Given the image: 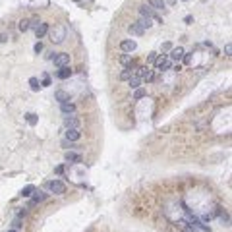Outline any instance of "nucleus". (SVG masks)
Wrapping results in <instances>:
<instances>
[{"mask_svg": "<svg viewBox=\"0 0 232 232\" xmlns=\"http://www.w3.org/2000/svg\"><path fill=\"white\" fill-rule=\"evenodd\" d=\"M182 2H188V0H182Z\"/></svg>", "mask_w": 232, "mask_h": 232, "instance_id": "39", "label": "nucleus"}, {"mask_svg": "<svg viewBox=\"0 0 232 232\" xmlns=\"http://www.w3.org/2000/svg\"><path fill=\"white\" fill-rule=\"evenodd\" d=\"M155 68H157L159 72H167V70L172 68V60H170V58H163V56H159V58L155 60Z\"/></svg>", "mask_w": 232, "mask_h": 232, "instance_id": "3", "label": "nucleus"}, {"mask_svg": "<svg viewBox=\"0 0 232 232\" xmlns=\"http://www.w3.org/2000/svg\"><path fill=\"white\" fill-rule=\"evenodd\" d=\"M54 66H58V68H64V66L70 64V54L68 52H56V56H54Z\"/></svg>", "mask_w": 232, "mask_h": 232, "instance_id": "2", "label": "nucleus"}, {"mask_svg": "<svg viewBox=\"0 0 232 232\" xmlns=\"http://www.w3.org/2000/svg\"><path fill=\"white\" fill-rule=\"evenodd\" d=\"M29 87H31V91H39L41 89V81L37 77H31L29 79Z\"/></svg>", "mask_w": 232, "mask_h": 232, "instance_id": "22", "label": "nucleus"}, {"mask_svg": "<svg viewBox=\"0 0 232 232\" xmlns=\"http://www.w3.org/2000/svg\"><path fill=\"white\" fill-rule=\"evenodd\" d=\"M137 25H139V27H141L143 31H145V29H149L151 25H153V20H151V17H139Z\"/></svg>", "mask_w": 232, "mask_h": 232, "instance_id": "14", "label": "nucleus"}, {"mask_svg": "<svg viewBox=\"0 0 232 232\" xmlns=\"http://www.w3.org/2000/svg\"><path fill=\"white\" fill-rule=\"evenodd\" d=\"M47 33H48V23H43V21H41L39 27L35 29V35H37V39H43Z\"/></svg>", "mask_w": 232, "mask_h": 232, "instance_id": "10", "label": "nucleus"}, {"mask_svg": "<svg viewBox=\"0 0 232 232\" xmlns=\"http://www.w3.org/2000/svg\"><path fill=\"white\" fill-rule=\"evenodd\" d=\"M47 188H48V190H51L54 195H62V193L66 192V184H64V182H60V180H51V182L47 184Z\"/></svg>", "mask_w": 232, "mask_h": 232, "instance_id": "1", "label": "nucleus"}, {"mask_svg": "<svg viewBox=\"0 0 232 232\" xmlns=\"http://www.w3.org/2000/svg\"><path fill=\"white\" fill-rule=\"evenodd\" d=\"M128 31H130V35H136V37H139V35H143V33H145L143 29L137 25V23H132V25L128 27Z\"/></svg>", "mask_w": 232, "mask_h": 232, "instance_id": "15", "label": "nucleus"}, {"mask_svg": "<svg viewBox=\"0 0 232 232\" xmlns=\"http://www.w3.org/2000/svg\"><path fill=\"white\" fill-rule=\"evenodd\" d=\"M45 199H47V193H45V192H37V190H35V193H33V199H31V201L39 203V201H45Z\"/></svg>", "mask_w": 232, "mask_h": 232, "instance_id": "21", "label": "nucleus"}, {"mask_svg": "<svg viewBox=\"0 0 232 232\" xmlns=\"http://www.w3.org/2000/svg\"><path fill=\"white\" fill-rule=\"evenodd\" d=\"M139 16H141V17H151V20H153V17H155L153 8H151V6H147V4L139 6Z\"/></svg>", "mask_w": 232, "mask_h": 232, "instance_id": "9", "label": "nucleus"}, {"mask_svg": "<svg viewBox=\"0 0 232 232\" xmlns=\"http://www.w3.org/2000/svg\"><path fill=\"white\" fill-rule=\"evenodd\" d=\"M8 232H17V230H14V228H12V230H8Z\"/></svg>", "mask_w": 232, "mask_h": 232, "instance_id": "38", "label": "nucleus"}, {"mask_svg": "<svg viewBox=\"0 0 232 232\" xmlns=\"http://www.w3.org/2000/svg\"><path fill=\"white\" fill-rule=\"evenodd\" d=\"M62 147H66V149H70V147H72V141H68V139H64V141H62Z\"/></svg>", "mask_w": 232, "mask_h": 232, "instance_id": "34", "label": "nucleus"}, {"mask_svg": "<svg viewBox=\"0 0 232 232\" xmlns=\"http://www.w3.org/2000/svg\"><path fill=\"white\" fill-rule=\"evenodd\" d=\"M17 27H20V31H21V33L29 31V20H21V21H20V25H17Z\"/></svg>", "mask_w": 232, "mask_h": 232, "instance_id": "25", "label": "nucleus"}, {"mask_svg": "<svg viewBox=\"0 0 232 232\" xmlns=\"http://www.w3.org/2000/svg\"><path fill=\"white\" fill-rule=\"evenodd\" d=\"M33 48H35V52H37V54L43 52V43H41V41H39V43H35V47H33Z\"/></svg>", "mask_w": 232, "mask_h": 232, "instance_id": "30", "label": "nucleus"}, {"mask_svg": "<svg viewBox=\"0 0 232 232\" xmlns=\"http://www.w3.org/2000/svg\"><path fill=\"white\" fill-rule=\"evenodd\" d=\"M79 137H81L79 128H68V132H66V139H68V141H77Z\"/></svg>", "mask_w": 232, "mask_h": 232, "instance_id": "6", "label": "nucleus"}, {"mask_svg": "<svg viewBox=\"0 0 232 232\" xmlns=\"http://www.w3.org/2000/svg\"><path fill=\"white\" fill-rule=\"evenodd\" d=\"M64 35H66V31L62 27H58L56 31H52V43H62L64 41Z\"/></svg>", "mask_w": 232, "mask_h": 232, "instance_id": "11", "label": "nucleus"}, {"mask_svg": "<svg viewBox=\"0 0 232 232\" xmlns=\"http://www.w3.org/2000/svg\"><path fill=\"white\" fill-rule=\"evenodd\" d=\"M128 83H130L132 89H139V87H141V79H139L137 76H132L130 79H128Z\"/></svg>", "mask_w": 232, "mask_h": 232, "instance_id": "17", "label": "nucleus"}, {"mask_svg": "<svg viewBox=\"0 0 232 232\" xmlns=\"http://www.w3.org/2000/svg\"><path fill=\"white\" fill-rule=\"evenodd\" d=\"M54 99H56L60 105H62V103H68L70 101V93H66V91H56V93H54Z\"/></svg>", "mask_w": 232, "mask_h": 232, "instance_id": "12", "label": "nucleus"}, {"mask_svg": "<svg viewBox=\"0 0 232 232\" xmlns=\"http://www.w3.org/2000/svg\"><path fill=\"white\" fill-rule=\"evenodd\" d=\"M12 228H14V230H20L21 228V221H20V219H16V221L12 223Z\"/></svg>", "mask_w": 232, "mask_h": 232, "instance_id": "29", "label": "nucleus"}, {"mask_svg": "<svg viewBox=\"0 0 232 232\" xmlns=\"http://www.w3.org/2000/svg\"><path fill=\"white\" fill-rule=\"evenodd\" d=\"M64 126L66 128H79V120L76 114H66L64 116Z\"/></svg>", "mask_w": 232, "mask_h": 232, "instance_id": "5", "label": "nucleus"}, {"mask_svg": "<svg viewBox=\"0 0 232 232\" xmlns=\"http://www.w3.org/2000/svg\"><path fill=\"white\" fill-rule=\"evenodd\" d=\"M70 76H72V70L68 68V66H64V68H60V70L56 72V77H58V79H68Z\"/></svg>", "mask_w": 232, "mask_h": 232, "instance_id": "13", "label": "nucleus"}, {"mask_svg": "<svg viewBox=\"0 0 232 232\" xmlns=\"http://www.w3.org/2000/svg\"><path fill=\"white\" fill-rule=\"evenodd\" d=\"M60 110H62V114L66 116V114H76V105L74 103H62V105H60Z\"/></svg>", "mask_w": 232, "mask_h": 232, "instance_id": "8", "label": "nucleus"}, {"mask_svg": "<svg viewBox=\"0 0 232 232\" xmlns=\"http://www.w3.org/2000/svg\"><path fill=\"white\" fill-rule=\"evenodd\" d=\"M25 120H27V124H29V126H35L39 118H37V114H35V112H29V114L25 116Z\"/></svg>", "mask_w": 232, "mask_h": 232, "instance_id": "23", "label": "nucleus"}, {"mask_svg": "<svg viewBox=\"0 0 232 232\" xmlns=\"http://www.w3.org/2000/svg\"><path fill=\"white\" fill-rule=\"evenodd\" d=\"M145 95H147V93H145V89H141V87H139V89H136V93H133V99H136V101H139V99H143Z\"/></svg>", "mask_w": 232, "mask_h": 232, "instance_id": "26", "label": "nucleus"}, {"mask_svg": "<svg viewBox=\"0 0 232 232\" xmlns=\"http://www.w3.org/2000/svg\"><path fill=\"white\" fill-rule=\"evenodd\" d=\"M6 41H8V35H6V33L0 35V43H6Z\"/></svg>", "mask_w": 232, "mask_h": 232, "instance_id": "36", "label": "nucleus"}, {"mask_svg": "<svg viewBox=\"0 0 232 232\" xmlns=\"http://www.w3.org/2000/svg\"><path fill=\"white\" fill-rule=\"evenodd\" d=\"M224 52H226L228 56H230V52H232V45H226V47H224Z\"/></svg>", "mask_w": 232, "mask_h": 232, "instance_id": "35", "label": "nucleus"}, {"mask_svg": "<svg viewBox=\"0 0 232 232\" xmlns=\"http://www.w3.org/2000/svg\"><path fill=\"white\" fill-rule=\"evenodd\" d=\"M149 6L153 10H163L164 8V0H149Z\"/></svg>", "mask_w": 232, "mask_h": 232, "instance_id": "20", "label": "nucleus"}, {"mask_svg": "<svg viewBox=\"0 0 232 232\" xmlns=\"http://www.w3.org/2000/svg\"><path fill=\"white\" fill-rule=\"evenodd\" d=\"M66 161H68V163H81V157H79L77 153L68 151V153H66Z\"/></svg>", "mask_w": 232, "mask_h": 232, "instance_id": "18", "label": "nucleus"}, {"mask_svg": "<svg viewBox=\"0 0 232 232\" xmlns=\"http://www.w3.org/2000/svg\"><path fill=\"white\" fill-rule=\"evenodd\" d=\"M33 193H35V186H25V188L21 190V195H23V197H29V195H33Z\"/></svg>", "mask_w": 232, "mask_h": 232, "instance_id": "24", "label": "nucleus"}, {"mask_svg": "<svg viewBox=\"0 0 232 232\" xmlns=\"http://www.w3.org/2000/svg\"><path fill=\"white\" fill-rule=\"evenodd\" d=\"M159 58V54L157 52H149V56H147V62L149 64H155V60Z\"/></svg>", "mask_w": 232, "mask_h": 232, "instance_id": "27", "label": "nucleus"}, {"mask_svg": "<svg viewBox=\"0 0 232 232\" xmlns=\"http://www.w3.org/2000/svg\"><path fill=\"white\" fill-rule=\"evenodd\" d=\"M136 48H137V45H136V41H133V39H126V41L120 43V51L126 52V54L128 52H133Z\"/></svg>", "mask_w": 232, "mask_h": 232, "instance_id": "4", "label": "nucleus"}, {"mask_svg": "<svg viewBox=\"0 0 232 232\" xmlns=\"http://www.w3.org/2000/svg\"><path fill=\"white\" fill-rule=\"evenodd\" d=\"M161 48H163V51H164V52H168V51H170V48H172V45H170V43H164V45H163Z\"/></svg>", "mask_w": 232, "mask_h": 232, "instance_id": "32", "label": "nucleus"}, {"mask_svg": "<svg viewBox=\"0 0 232 232\" xmlns=\"http://www.w3.org/2000/svg\"><path fill=\"white\" fill-rule=\"evenodd\" d=\"M182 60H184V64H190V62H192V54H186V52H184Z\"/></svg>", "mask_w": 232, "mask_h": 232, "instance_id": "31", "label": "nucleus"}, {"mask_svg": "<svg viewBox=\"0 0 232 232\" xmlns=\"http://www.w3.org/2000/svg\"><path fill=\"white\" fill-rule=\"evenodd\" d=\"M56 174H64V164H60V167H56V170H54Z\"/></svg>", "mask_w": 232, "mask_h": 232, "instance_id": "33", "label": "nucleus"}, {"mask_svg": "<svg viewBox=\"0 0 232 232\" xmlns=\"http://www.w3.org/2000/svg\"><path fill=\"white\" fill-rule=\"evenodd\" d=\"M170 60H174V62H178V60H182V56H184V48L182 47H176V48H170Z\"/></svg>", "mask_w": 232, "mask_h": 232, "instance_id": "7", "label": "nucleus"}, {"mask_svg": "<svg viewBox=\"0 0 232 232\" xmlns=\"http://www.w3.org/2000/svg\"><path fill=\"white\" fill-rule=\"evenodd\" d=\"M132 76H133V70H130V68H124L120 72V79H122V81H128Z\"/></svg>", "mask_w": 232, "mask_h": 232, "instance_id": "19", "label": "nucleus"}, {"mask_svg": "<svg viewBox=\"0 0 232 232\" xmlns=\"http://www.w3.org/2000/svg\"><path fill=\"white\" fill-rule=\"evenodd\" d=\"M48 85H51V77L45 74L43 76V81H41V87H48Z\"/></svg>", "mask_w": 232, "mask_h": 232, "instance_id": "28", "label": "nucleus"}, {"mask_svg": "<svg viewBox=\"0 0 232 232\" xmlns=\"http://www.w3.org/2000/svg\"><path fill=\"white\" fill-rule=\"evenodd\" d=\"M153 79H155V74H153V70H145V74L141 76V83H151V81H153Z\"/></svg>", "mask_w": 232, "mask_h": 232, "instance_id": "16", "label": "nucleus"}, {"mask_svg": "<svg viewBox=\"0 0 232 232\" xmlns=\"http://www.w3.org/2000/svg\"><path fill=\"white\" fill-rule=\"evenodd\" d=\"M167 2H168V4H174V2H176V0H167Z\"/></svg>", "mask_w": 232, "mask_h": 232, "instance_id": "37", "label": "nucleus"}]
</instances>
